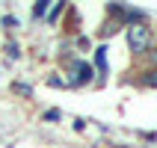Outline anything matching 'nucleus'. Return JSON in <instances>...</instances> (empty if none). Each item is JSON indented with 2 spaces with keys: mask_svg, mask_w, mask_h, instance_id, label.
Returning a JSON list of instances; mask_svg holds the SVG:
<instances>
[{
  "mask_svg": "<svg viewBox=\"0 0 157 148\" xmlns=\"http://www.w3.org/2000/svg\"><path fill=\"white\" fill-rule=\"evenodd\" d=\"M128 44H131L133 53H145L151 47V27L148 24H131L128 27Z\"/></svg>",
  "mask_w": 157,
  "mask_h": 148,
  "instance_id": "obj_1",
  "label": "nucleus"
},
{
  "mask_svg": "<svg viewBox=\"0 0 157 148\" xmlns=\"http://www.w3.org/2000/svg\"><path fill=\"white\" fill-rule=\"evenodd\" d=\"M71 71H74V74H71V86H83V83H89V80H92V74H95V71H92V65H89L86 59H77L74 62V65H71Z\"/></svg>",
  "mask_w": 157,
  "mask_h": 148,
  "instance_id": "obj_2",
  "label": "nucleus"
},
{
  "mask_svg": "<svg viewBox=\"0 0 157 148\" xmlns=\"http://www.w3.org/2000/svg\"><path fill=\"white\" fill-rule=\"evenodd\" d=\"M95 68H98V74L104 77L107 74V47L101 44V47H95Z\"/></svg>",
  "mask_w": 157,
  "mask_h": 148,
  "instance_id": "obj_3",
  "label": "nucleus"
},
{
  "mask_svg": "<svg viewBox=\"0 0 157 148\" xmlns=\"http://www.w3.org/2000/svg\"><path fill=\"white\" fill-rule=\"evenodd\" d=\"M48 3H51V0H39V3H36V6H33V18H36V21L48 15V9H51V6H48Z\"/></svg>",
  "mask_w": 157,
  "mask_h": 148,
  "instance_id": "obj_4",
  "label": "nucleus"
},
{
  "mask_svg": "<svg viewBox=\"0 0 157 148\" xmlns=\"http://www.w3.org/2000/svg\"><path fill=\"white\" fill-rule=\"evenodd\" d=\"M59 12H62V3H53V6L48 9V21H51V24H53V21L59 18Z\"/></svg>",
  "mask_w": 157,
  "mask_h": 148,
  "instance_id": "obj_5",
  "label": "nucleus"
},
{
  "mask_svg": "<svg viewBox=\"0 0 157 148\" xmlns=\"http://www.w3.org/2000/svg\"><path fill=\"white\" fill-rule=\"evenodd\" d=\"M142 83L145 86H157V71H145L142 74Z\"/></svg>",
  "mask_w": 157,
  "mask_h": 148,
  "instance_id": "obj_6",
  "label": "nucleus"
},
{
  "mask_svg": "<svg viewBox=\"0 0 157 148\" xmlns=\"http://www.w3.org/2000/svg\"><path fill=\"white\" fill-rule=\"evenodd\" d=\"M44 119H48V122H56V119H59V110H48Z\"/></svg>",
  "mask_w": 157,
  "mask_h": 148,
  "instance_id": "obj_7",
  "label": "nucleus"
},
{
  "mask_svg": "<svg viewBox=\"0 0 157 148\" xmlns=\"http://www.w3.org/2000/svg\"><path fill=\"white\" fill-rule=\"evenodd\" d=\"M3 24H6V27H18V21H15L12 15H6V18H3Z\"/></svg>",
  "mask_w": 157,
  "mask_h": 148,
  "instance_id": "obj_8",
  "label": "nucleus"
}]
</instances>
